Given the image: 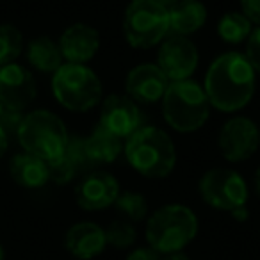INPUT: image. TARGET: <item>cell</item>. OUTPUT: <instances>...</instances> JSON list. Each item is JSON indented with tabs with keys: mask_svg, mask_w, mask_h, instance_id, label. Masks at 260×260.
Instances as JSON below:
<instances>
[{
	"mask_svg": "<svg viewBox=\"0 0 260 260\" xmlns=\"http://www.w3.org/2000/svg\"><path fill=\"white\" fill-rule=\"evenodd\" d=\"M256 73L246 55L226 52L210 62L205 73V94L210 107L221 112H237L255 94Z\"/></svg>",
	"mask_w": 260,
	"mask_h": 260,
	"instance_id": "6da1fadb",
	"label": "cell"
},
{
	"mask_svg": "<svg viewBox=\"0 0 260 260\" xmlns=\"http://www.w3.org/2000/svg\"><path fill=\"white\" fill-rule=\"evenodd\" d=\"M198 228L200 223L194 210L182 203H168L148 216L145 239L153 251L170 255L184 251L196 239Z\"/></svg>",
	"mask_w": 260,
	"mask_h": 260,
	"instance_id": "7a4b0ae2",
	"label": "cell"
},
{
	"mask_svg": "<svg viewBox=\"0 0 260 260\" xmlns=\"http://www.w3.org/2000/svg\"><path fill=\"white\" fill-rule=\"evenodd\" d=\"M123 153L130 166L146 178H166L177 164L173 139L152 125H143L126 138Z\"/></svg>",
	"mask_w": 260,
	"mask_h": 260,
	"instance_id": "3957f363",
	"label": "cell"
},
{
	"mask_svg": "<svg viewBox=\"0 0 260 260\" xmlns=\"http://www.w3.org/2000/svg\"><path fill=\"white\" fill-rule=\"evenodd\" d=\"M162 114L168 125L180 134L200 130L210 114L203 86L192 79L170 82L162 96Z\"/></svg>",
	"mask_w": 260,
	"mask_h": 260,
	"instance_id": "277c9868",
	"label": "cell"
},
{
	"mask_svg": "<svg viewBox=\"0 0 260 260\" xmlns=\"http://www.w3.org/2000/svg\"><path fill=\"white\" fill-rule=\"evenodd\" d=\"M16 138L23 152L50 162L64 155L70 134L57 114L47 109H36L23 116Z\"/></svg>",
	"mask_w": 260,
	"mask_h": 260,
	"instance_id": "5b68a950",
	"label": "cell"
},
{
	"mask_svg": "<svg viewBox=\"0 0 260 260\" xmlns=\"http://www.w3.org/2000/svg\"><path fill=\"white\" fill-rule=\"evenodd\" d=\"M52 93L59 105L73 112H86L102 102V82L86 64L62 62L52 75Z\"/></svg>",
	"mask_w": 260,
	"mask_h": 260,
	"instance_id": "8992f818",
	"label": "cell"
},
{
	"mask_svg": "<svg viewBox=\"0 0 260 260\" xmlns=\"http://www.w3.org/2000/svg\"><path fill=\"white\" fill-rule=\"evenodd\" d=\"M126 43L138 50H148L170 36V13L153 0H130L123 16Z\"/></svg>",
	"mask_w": 260,
	"mask_h": 260,
	"instance_id": "52a82bcc",
	"label": "cell"
},
{
	"mask_svg": "<svg viewBox=\"0 0 260 260\" xmlns=\"http://www.w3.org/2000/svg\"><path fill=\"white\" fill-rule=\"evenodd\" d=\"M198 192L207 205L224 212L244 207L249 198L248 184L242 175L228 168H212L203 173L198 182Z\"/></svg>",
	"mask_w": 260,
	"mask_h": 260,
	"instance_id": "ba28073f",
	"label": "cell"
},
{
	"mask_svg": "<svg viewBox=\"0 0 260 260\" xmlns=\"http://www.w3.org/2000/svg\"><path fill=\"white\" fill-rule=\"evenodd\" d=\"M217 146L228 162H244L260 148V126L246 116H234L221 128Z\"/></svg>",
	"mask_w": 260,
	"mask_h": 260,
	"instance_id": "9c48e42d",
	"label": "cell"
},
{
	"mask_svg": "<svg viewBox=\"0 0 260 260\" xmlns=\"http://www.w3.org/2000/svg\"><path fill=\"white\" fill-rule=\"evenodd\" d=\"M200 62V54L196 45L189 38L170 36L160 43L155 64L166 75L170 82L187 80L196 72Z\"/></svg>",
	"mask_w": 260,
	"mask_h": 260,
	"instance_id": "30bf717a",
	"label": "cell"
},
{
	"mask_svg": "<svg viewBox=\"0 0 260 260\" xmlns=\"http://www.w3.org/2000/svg\"><path fill=\"white\" fill-rule=\"evenodd\" d=\"M38 93L30 70L18 62L0 66V104L6 111L23 112Z\"/></svg>",
	"mask_w": 260,
	"mask_h": 260,
	"instance_id": "8fae6325",
	"label": "cell"
},
{
	"mask_svg": "<svg viewBox=\"0 0 260 260\" xmlns=\"http://www.w3.org/2000/svg\"><path fill=\"white\" fill-rule=\"evenodd\" d=\"M100 121L98 125L109 130L119 139H126L143 126V116L139 105L126 94H107L102 98Z\"/></svg>",
	"mask_w": 260,
	"mask_h": 260,
	"instance_id": "7c38bea8",
	"label": "cell"
},
{
	"mask_svg": "<svg viewBox=\"0 0 260 260\" xmlns=\"http://www.w3.org/2000/svg\"><path fill=\"white\" fill-rule=\"evenodd\" d=\"M119 182L107 171H91L75 187V202L82 210L98 212L114 205L119 196Z\"/></svg>",
	"mask_w": 260,
	"mask_h": 260,
	"instance_id": "4fadbf2b",
	"label": "cell"
},
{
	"mask_svg": "<svg viewBox=\"0 0 260 260\" xmlns=\"http://www.w3.org/2000/svg\"><path fill=\"white\" fill-rule=\"evenodd\" d=\"M170 80L153 62H143L130 70L125 80L126 96L136 104H157L162 100Z\"/></svg>",
	"mask_w": 260,
	"mask_h": 260,
	"instance_id": "5bb4252c",
	"label": "cell"
},
{
	"mask_svg": "<svg viewBox=\"0 0 260 260\" xmlns=\"http://www.w3.org/2000/svg\"><path fill=\"white\" fill-rule=\"evenodd\" d=\"M62 59L72 64H86L100 50V34L87 23H73L59 38Z\"/></svg>",
	"mask_w": 260,
	"mask_h": 260,
	"instance_id": "9a60e30c",
	"label": "cell"
},
{
	"mask_svg": "<svg viewBox=\"0 0 260 260\" xmlns=\"http://www.w3.org/2000/svg\"><path fill=\"white\" fill-rule=\"evenodd\" d=\"M64 248L77 260H93L107 248L105 228L93 221H80L66 230Z\"/></svg>",
	"mask_w": 260,
	"mask_h": 260,
	"instance_id": "2e32d148",
	"label": "cell"
},
{
	"mask_svg": "<svg viewBox=\"0 0 260 260\" xmlns=\"http://www.w3.org/2000/svg\"><path fill=\"white\" fill-rule=\"evenodd\" d=\"M170 13V34L191 36L198 32L207 22V8L202 0H178Z\"/></svg>",
	"mask_w": 260,
	"mask_h": 260,
	"instance_id": "e0dca14e",
	"label": "cell"
},
{
	"mask_svg": "<svg viewBox=\"0 0 260 260\" xmlns=\"http://www.w3.org/2000/svg\"><path fill=\"white\" fill-rule=\"evenodd\" d=\"M9 175L20 187L40 189L48 182V164L40 157L23 152L11 159Z\"/></svg>",
	"mask_w": 260,
	"mask_h": 260,
	"instance_id": "ac0fdd59",
	"label": "cell"
},
{
	"mask_svg": "<svg viewBox=\"0 0 260 260\" xmlns=\"http://www.w3.org/2000/svg\"><path fill=\"white\" fill-rule=\"evenodd\" d=\"M27 61L34 70L54 75L62 66V54L59 43L48 36H38L27 45Z\"/></svg>",
	"mask_w": 260,
	"mask_h": 260,
	"instance_id": "d6986e66",
	"label": "cell"
},
{
	"mask_svg": "<svg viewBox=\"0 0 260 260\" xmlns=\"http://www.w3.org/2000/svg\"><path fill=\"white\" fill-rule=\"evenodd\" d=\"M86 148L91 162L94 166L98 164H111L121 155L123 143L118 136L111 134L104 126L96 125L94 130L86 138Z\"/></svg>",
	"mask_w": 260,
	"mask_h": 260,
	"instance_id": "ffe728a7",
	"label": "cell"
},
{
	"mask_svg": "<svg viewBox=\"0 0 260 260\" xmlns=\"http://www.w3.org/2000/svg\"><path fill=\"white\" fill-rule=\"evenodd\" d=\"M253 30V23L241 11H228L217 22V34L228 45H239L248 40Z\"/></svg>",
	"mask_w": 260,
	"mask_h": 260,
	"instance_id": "44dd1931",
	"label": "cell"
},
{
	"mask_svg": "<svg viewBox=\"0 0 260 260\" xmlns=\"http://www.w3.org/2000/svg\"><path fill=\"white\" fill-rule=\"evenodd\" d=\"M112 207H116V210L123 217H126V221H130V223H139V221L146 219V216H148V202H146V198L141 192H119V196L116 198Z\"/></svg>",
	"mask_w": 260,
	"mask_h": 260,
	"instance_id": "7402d4cb",
	"label": "cell"
},
{
	"mask_svg": "<svg viewBox=\"0 0 260 260\" xmlns=\"http://www.w3.org/2000/svg\"><path fill=\"white\" fill-rule=\"evenodd\" d=\"M23 36L15 25L2 23L0 25V66L11 64L22 55Z\"/></svg>",
	"mask_w": 260,
	"mask_h": 260,
	"instance_id": "603a6c76",
	"label": "cell"
},
{
	"mask_svg": "<svg viewBox=\"0 0 260 260\" xmlns=\"http://www.w3.org/2000/svg\"><path fill=\"white\" fill-rule=\"evenodd\" d=\"M105 239H107V246H112L116 249H128L134 246L138 232L130 221L116 219L105 228Z\"/></svg>",
	"mask_w": 260,
	"mask_h": 260,
	"instance_id": "cb8c5ba5",
	"label": "cell"
},
{
	"mask_svg": "<svg viewBox=\"0 0 260 260\" xmlns=\"http://www.w3.org/2000/svg\"><path fill=\"white\" fill-rule=\"evenodd\" d=\"M64 153L70 157V160L75 164L79 173H84V171L91 173V168H94V164L91 162L89 155H87L86 138H82V136H70L68 146H66Z\"/></svg>",
	"mask_w": 260,
	"mask_h": 260,
	"instance_id": "d4e9b609",
	"label": "cell"
},
{
	"mask_svg": "<svg viewBox=\"0 0 260 260\" xmlns=\"http://www.w3.org/2000/svg\"><path fill=\"white\" fill-rule=\"evenodd\" d=\"M48 164V180H52L57 185H66L75 178V175L79 173L75 168V164L70 160V157L62 155L55 160H50Z\"/></svg>",
	"mask_w": 260,
	"mask_h": 260,
	"instance_id": "484cf974",
	"label": "cell"
},
{
	"mask_svg": "<svg viewBox=\"0 0 260 260\" xmlns=\"http://www.w3.org/2000/svg\"><path fill=\"white\" fill-rule=\"evenodd\" d=\"M246 59L255 70V73H260V27L251 30L246 45Z\"/></svg>",
	"mask_w": 260,
	"mask_h": 260,
	"instance_id": "4316f807",
	"label": "cell"
},
{
	"mask_svg": "<svg viewBox=\"0 0 260 260\" xmlns=\"http://www.w3.org/2000/svg\"><path fill=\"white\" fill-rule=\"evenodd\" d=\"M22 119H23L22 112H13V111H6L4 109V112L0 114V126H2V128L6 130V134L11 138V134L16 136Z\"/></svg>",
	"mask_w": 260,
	"mask_h": 260,
	"instance_id": "83f0119b",
	"label": "cell"
},
{
	"mask_svg": "<svg viewBox=\"0 0 260 260\" xmlns=\"http://www.w3.org/2000/svg\"><path fill=\"white\" fill-rule=\"evenodd\" d=\"M241 13L260 27V0H241Z\"/></svg>",
	"mask_w": 260,
	"mask_h": 260,
	"instance_id": "f1b7e54d",
	"label": "cell"
},
{
	"mask_svg": "<svg viewBox=\"0 0 260 260\" xmlns=\"http://www.w3.org/2000/svg\"><path fill=\"white\" fill-rule=\"evenodd\" d=\"M125 260H162V255L153 251L152 248H136L126 255Z\"/></svg>",
	"mask_w": 260,
	"mask_h": 260,
	"instance_id": "f546056e",
	"label": "cell"
},
{
	"mask_svg": "<svg viewBox=\"0 0 260 260\" xmlns=\"http://www.w3.org/2000/svg\"><path fill=\"white\" fill-rule=\"evenodd\" d=\"M230 216L234 217L237 223H244V221H248V217H249V210L246 209V205L244 207H237V209L232 210Z\"/></svg>",
	"mask_w": 260,
	"mask_h": 260,
	"instance_id": "4dcf8cb0",
	"label": "cell"
},
{
	"mask_svg": "<svg viewBox=\"0 0 260 260\" xmlns=\"http://www.w3.org/2000/svg\"><path fill=\"white\" fill-rule=\"evenodd\" d=\"M9 148V136L6 134V130L0 126V159L4 157V153L8 152Z\"/></svg>",
	"mask_w": 260,
	"mask_h": 260,
	"instance_id": "1f68e13d",
	"label": "cell"
},
{
	"mask_svg": "<svg viewBox=\"0 0 260 260\" xmlns=\"http://www.w3.org/2000/svg\"><path fill=\"white\" fill-rule=\"evenodd\" d=\"M162 260H191L184 251L170 253V255H162Z\"/></svg>",
	"mask_w": 260,
	"mask_h": 260,
	"instance_id": "d6a6232c",
	"label": "cell"
},
{
	"mask_svg": "<svg viewBox=\"0 0 260 260\" xmlns=\"http://www.w3.org/2000/svg\"><path fill=\"white\" fill-rule=\"evenodd\" d=\"M153 2H157V4H160V6H164L166 9H170V8H173V6L177 4L178 0H153Z\"/></svg>",
	"mask_w": 260,
	"mask_h": 260,
	"instance_id": "836d02e7",
	"label": "cell"
},
{
	"mask_svg": "<svg viewBox=\"0 0 260 260\" xmlns=\"http://www.w3.org/2000/svg\"><path fill=\"white\" fill-rule=\"evenodd\" d=\"M255 191H256V194L260 196V166H258V170L255 171Z\"/></svg>",
	"mask_w": 260,
	"mask_h": 260,
	"instance_id": "e575fe53",
	"label": "cell"
},
{
	"mask_svg": "<svg viewBox=\"0 0 260 260\" xmlns=\"http://www.w3.org/2000/svg\"><path fill=\"white\" fill-rule=\"evenodd\" d=\"M0 260H6V249L2 244H0Z\"/></svg>",
	"mask_w": 260,
	"mask_h": 260,
	"instance_id": "d590c367",
	"label": "cell"
},
{
	"mask_svg": "<svg viewBox=\"0 0 260 260\" xmlns=\"http://www.w3.org/2000/svg\"><path fill=\"white\" fill-rule=\"evenodd\" d=\"M2 112H4V107H2V104H0V114H2Z\"/></svg>",
	"mask_w": 260,
	"mask_h": 260,
	"instance_id": "8d00e7d4",
	"label": "cell"
}]
</instances>
